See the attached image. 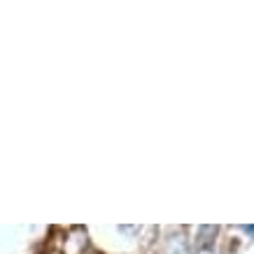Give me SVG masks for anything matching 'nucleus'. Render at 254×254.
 Returning <instances> with one entry per match:
<instances>
[{
	"label": "nucleus",
	"instance_id": "obj_1",
	"mask_svg": "<svg viewBox=\"0 0 254 254\" xmlns=\"http://www.w3.org/2000/svg\"><path fill=\"white\" fill-rule=\"evenodd\" d=\"M245 231L250 233V236H254V226H245Z\"/></svg>",
	"mask_w": 254,
	"mask_h": 254
}]
</instances>
